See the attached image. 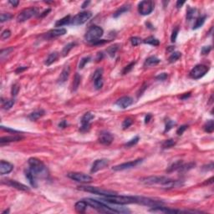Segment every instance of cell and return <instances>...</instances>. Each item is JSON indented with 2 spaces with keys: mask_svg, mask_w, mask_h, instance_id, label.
Here are the masks:
<instances>
[{
  "mask_svg": "<svg viewBox=\"0 0 214 214\" xmlns=\"http://www.w3.org/2000/svg\"><path fill=\"white\" fill-rule=\"evenodd\" d=\"M152 119V115H150V114H148L147 116H146V118H145V123L146 124V123H148L149 121H150V120Z\"/></svg>",
  "mask_w": 214,
  "mask_h": 214,
  "instance_id": "obj_61",
  "label": "cell"
},
{
  "mask_svg": "<svg viewBox=\"0 0 214 214\" xmlns=\"http://www.w3.org/2000/svg\"><path fill=\"white\" fill-rule=\"evenodd\" d=\"M50 11H51L50 8H48L47 10H45V11H44L43 13H42V14H40V15H39V18H44V16H46L47 14H49V13H50Z\"/></svg>",
  "mask_w": 214,
  "mask_h": 214,
  "instance_id": "obj_59",
  "label": "cell"
},
{
  "mask_svg": "<svg viewBox=\"0 0 214 214\" xmlns=\"http://www.w3.org/2000/svg\"><path fill=\"white\" fill-rule=\"evenodd\" d=\"M137 203L138 204H141V205H144V206H152V207L162 206L164 204L163 202H161V201L154 200V199L149 198V197H137Z\"/></svg>",
  "mask_w": 214,
  "mask_h": 214,
  "instance_id": "obj_11",
  "label": "cell"
},
{
  "mask_svg": "<svg viewBox=\"0 0 214 214\" xmlns=\"http://www.w3.org/2000/svg\"><path fill=\"white\" fill-rule=\"evenodd\" d=\"M66 29H51L50 31H49L46 33V38L48 39H53V38H56V37H59L62 36L66 34Z\"/></svg>",
  "mask_w": 214,
  "mask_h": 214,
  "instance_id": "obj_19",
  "label": "cell"
},
{
  "mask_svg": "<svg viewBox=\"0 0 214 214\" xmlns=\"http://www.w3.org/2000/svg\"><path fill=\"white\" fill-rule=\"evenodd\" d=\"M45 114V111L44 110H35L34 112H32L29 116V119L32 121H37L38 119H39L40 117H42Z\"/></svg>",
  "mask_w": 214,
  "mask_h": 214,
  "instance_id": "obj_26",
  "label": "cell"
},
{
  "mask_svg": "<svg viewBox=\"0 0 214 214\" xmlns=\"http://www.w3.org/2000/svg\"><path fill=\"white\" fill-rule=\"evenodd\" d=\"M139 140H140V138H139V136H135L134 138H132L131 140H130L128 141V142H126L125 144V146H126V147H131V146H133L134 145H136L138 141H139Z\"/></svg>",
  "mask_w": 214,
  "mask_h": 214,
  "instance_id": "obj_44",
  "label": "cell"
},
{
  "mask_svg": "<svg viewBox=\"0 0 214 214\" xmlns=\"http://www.w3.org/2000/svg\"><path fill=\"white\" fill-rule=\"evenodd\" d=\"M133 102H134V101L131 97L123 96V97L120 98L119 100H117V101L116 102V105L121 109H125V108H127V107L132 105Z\"/></svg>",
  "mask_w": 214,
  "mask_h": 214,
  "instance_id": "obj_18",
  "label": "cell"
},
{
  "mask_svg": "<svg viewBox=\"0 0 214 214\" xmlns=\"http://www.w3.org/2000/svg\"><path fill=\"white\" fill-rule=\"evenodd\" d=\"M99 141H100V143L105 145V146L111 144L113 141L112 134L109 131H101L99 136Z\"/></svg>",
  "mask_w": 214,
  "mask_h": 214,
  "instance_id": "obj_16",
  "label": "cell"
},
{
  "mask_svg": "<svg viewBox=\"0 0 214 214\" xmlns=\"http://www.w3.org/2000/svg\"><path fill=\"white\" fill-rule=\"evenodd\" d=\"M185 4V1H180V0H178L177 2H176V8H182V5L183 4Z\"/></svg>",
  "mask_w": 214,
  "mask_h": 214,
  "instance_id": "obj_58",
  "label": "cell"
},
{
  "mask_svg": "<svg viewBox=\"0 0 214 214\" xmlns=\"http://www.w3.org/2000/svg\"><path fill=\"white\" fill-rule=\"evenodd\" d=\"M109 166V161L107 159H98L96 160L92 165V167L90 169L91 173H95L97 171L105 169Z\"/></svg>",
  "mask_w": 214,
  "mask_h": 214,
  "instance_id": "obj_14",
  "label": "cell"
},
{
  "mask_svg": "<svg viewBox=\"0 0 214 214\" xmlns=\"http://www.w3.org/2000/svg\"><path fill=\"white\" fill-rule=\"evenodd\" d=\"M187 127H188V126H187V125H183L182 126H180L179 128L177 129V131H176V134H177L178 136H182L183 133H184V131L187 130Z\"/></svg>",
  "mask_w": 214,
  "mask_h": 214,
  "instance_id": "obj_51",
  "label": "cell"
},
{
  "mask_svg": "<svg viewBox=\"0 0 214 214\" xmlns=\"http://www.w3.org/2000/svg\"><path fill=\"white\" fill-rule=\"evenodd\" d=\"M20 90V86H19V84H14V86H12V90H11V94L13 96H16L19 91Z\"/></svg>",
  "mask_w": 214,
  "mask_h": 214,
  "instance_id": "obj_48",
  "label": "cell"
},
{
  "mask_svg": "<svg viewBox=\"0 0 214 214\" xmlns=\"http://www.w3.org/2000/svg\"><path fill=\"white\" fill-rule=\"evenodd\" d=\"M2 182L5 183L6 185L10 186V187H14V188H16V189H18V190H20V191H29V188L27 186L23 185V184H22V183L18 182H16V181H14V180H9V179L3 180Z\"/></svg>",
  "mask_w": 214,
  "mask_h": 214,
  "instance_id": "obj_17",
  "label": "cell"
},
{
  "mask_svg": "<svg viewBox=\"0 0 214 214\" xmlns=\"http://www.w3.org/2000/svg\"><path fill=\"white\" fill-rule=\"evenodd\" d=\"M141 42H143V40L140 38H139V37H132V38H131V43L133 46H137Z\"/></svg>",
  "mask_w": 214,
  "mask_h": 214,
  "instance_id": "obj_47",
  "label": "cell"
},
{
  "mask_svg": "<svg viewBox=\"0 0 214 214\" xmlns=\"http://www.w3.org/2000/svg\"><path fill=\"white\" fill-rule=\"evenodd\" d=\"M212 50V47L211 46H204L202 49V55H208L210 53V51Z\"/></svg>",
  "mask_w": 214,
  "mask_h": 214,
  "instance_id": "obj_53",
  "label": "cell"
},
{
  "mask_svg": "<svg viewBox=\"0 0 214 214\" xmlns=\"http://www.w3.org/2000/svg\"><path fill=\"white\" fill-rule=\"evenodd\" d=\"M190 94H191V93H186V95H185L184 96H182L181 98H182V100H184V99H186V98L189 97V96H190Z\"/></svg>",
  "mask_w": 214,
  "mask_h": 214,
  "instance_id": "obj_63",
  "label": "cell"
},
{
  "mask_svg": "<svg viewBox=\"0 0 214 214\" xmlns=\"http://www.w3.org/2000/svg\"><path fill=\"white\" fill-rule=\"evenodd\" d=\"M142 161H143V159H137L135 161H128V162H125V163L120 164V165L114 167L113 170L114 171H124V170L131 169V168L136 167L137 165L141 163Z\"/></svg>",
  "mask_w": 214,
  "mask_h": 214,
  "instance_id": "obj_13",
  "label": "cell"
},
{
  "mask_svg": "<svg viewBox=\"0 0 214 214\" xmlns=\"http://www.w3.org/2000/svg\"><path fill=\"white\" fill-rule=\"evenodd\" d=\"M14 105V100H7L5 101H3V108L4 110H9Z\"/></svg>",
  "mask_w": 214,
  "mask_h": 214,
  "instance_id": "obj_42",
  "label": "cell"
},
{
  "mask_svg": "<svg viewBox=\"0 0 214 214\" xmlns=\"http://www.w3.org/2000/svg\"><path fill=\"white\" fill-rule=\"evenodd\" d=\"M132 123L133 120L131 118H126V119H125V121L122 123V128L124 129V130L129 128L132 125Z\"/></svg>",
  "mask_w": 214,
  "mask_h": 214,
  "instance_id": "obj_45",
  "label": "cell"
},
{
  "mask_svg": "<svg viewBox=\"0 0 214 214\" xmlns=\"http://www.w3.org/2000/svg\"><path fill=\"white\" fill-rule=\"evenodd\" d=\"M206 19V16H200L198 17L197 20H196V22H195L194 25H193V29H197L200 27H202L203 25V23H205V20Z\"/></svg>",
  "mask_w": 214,
  "mask_h": 214,
  "instance_id": "obj_32",
  "label": "cell"
},
{
  "mask_svg": "<svg viewBox=\"0 0 214 214\" xmlns=\"http://www.w3.org/2000/svg\"><path fill=\"white\" fill-rule=\"evenodd\" d=\"M80 80H81V77L79 75V74H75L74 82H73V90L74 91L77 90L78 87L80 86Z\"/></svg>",
  "mask_w": 214,
  "mask_h": 214,
  "instance_id": "obj_38",
  "label": "cell"
},
{
  "mask_svg": "<svg viewBox=\"0 0 214 214\" xmlns=\"http://www.w3.org/2000/svg\"><path fill=\"white\" fill-rule=\"evenodd\" d=\"M90 1H88V2H87V1H86V2H85V3H84V4H82L81 8H86V6H87V5H88V4H90Z\"/></svg>",
  "mask_w": 214,
  "mask_h": 214,
  "instance_id": "obj_62",
  "label": "cell"
},
{
  "mask_svg": "<svg viewBox=\"0 0 214 214\" xmlns=\"http://www.w3.org/2000/svg\"><path fill=\"white\" fill-rule=\"evenodd\" d=\"M178 32H179V29H178V28H176L175 29H173V31H172V34H171V41L172 42V43L176 42V37H177V35H178Z\"/></svg>",
  "mask_w": 214,
  "mask_h": 214,
  "instance_id": "obj_50",
  "label": "cell"
},
{
  "mask_svg": "<svg viewBox=\"0 0 214 214\" xmlns=\"http://www.w3.org/2000/svg\"><path fill=\"white\" fill-rule=\"evenodd\" d=\"M67 125H68V123H67L66 121H62L59 124V127L61 129H64L66 127Z\"/></svg>",
  "mask_w": 214,
  "mask_h": 214,
  "instance_id": "obj_55",
  "label": "cell"
},
{
  "mask_svg": "<svg viewBox=\"0 0 214 214\" xmlns=\"http://www.w3.org/2000/svg\"><path fill=\"white\" fill-rule=\"evenodd\" d=\"M25 176L29 181V182L30 183L32 187H37V182H36V176L31 171L30 169H28L25 171Z\"/></svg>",
  "mask_w": 214,
  "mask_h": 214,
  "instance_id": "obj_23",
  "label": "cell"
},
{
  "mask_svg": "<svg viewBox=\"0 0 214 214\" xmlns=\"http://www.w3.org/2000/svg\"><path fill=\"white\" fill-rule=\"evenodd\" d=\"M154 6H155V4L152 1H150V0L141 1L140 4H138V12L141 15H148L154 10Z\"/></svg>",
  "mask_w": 214,
  "mask_h": 214,
  "instance_id": "obj_9",
  "label": "cell"
},
{
  "mask_svg": "<svg viewBox=\"0 0 214 214\" xmlns=\"http://www.w3.org/2000/svg\"><path fill=\"white\" fill-rule=\"evenodd\" d=\"M103 34H104V30L102 28L99 27L97 25H94V26H91L88 29V31L86 32L85 39L87 42L93 44L94 42L99 40V39L103 35Z\"/></svg>",
  "mask_w": 214,
  "mask_h": 214,
  "instance_id": "obj_4",
  "label": "cell"
},
{
  "mask_svg": "<svg viewBox=\"0 0 214 214\" xmlns=\"http://www.w3.org/2000/svg\"><path fill=\"white\" fill-rule=\"evenodd\" d=\"M38 13V10L35 8H28L23 9L22 11L20 12V14H18L16 20L18 23H23L27 21L29 19H31L32 17H34L35 15H36V14Z\"/></svg>",
  "mask_w": 214,
  "mask_h": 214,
  "instance_id": "obj_7",
  "label": "cell"
},
{
  "mask_svg": "<svg viewBox=\"0 0 214 214\" xmlns=\"http://www.w3.org/2000/svg\"><path fill=\"white\" fill-rule=\"evenodd\" d=\"M204 131L207 133H212L214 131V122L212 120H210L206 122V124L203 126Z\"/></svg>",
  "mask_w": 214,
  "mask_h": 214,
  "instance_id": "obj_33",
  "label": "cell"
},
{
  "mask_svg": "<svg viewBox=\"0 0 214 214\" xmlns=\"http://www.w3.org/2000/svg\"><path fill=\"white\" fill-rule=\"evenodd\" d=\"M22 139H23V137H21L20 136H3V137H1L0 143H1V145H3L4 143H8V142H13V141H19Z\"/></svg>",
  "mask_w": 214,
  "mask_h": 214,
  "instance_id": "obj_25",
  "label": "cell"
},
{
  "mask_svg": "<svg viewBox=\"0 0 214 214\" xmlns=\"http://www.w3.org/2000/svg\"><path fill=\"white\" fill-rule=\"evenodd\" d=\"M167 78V73H161V74H160L159 75H157L156 77V80H161V81L165 80Z\"/></svg>",
  "mask_w": 214,
  "mask_h": 214,
  "instance_id": "obj_54",
  "label": "cell"
},
{
  "mask_svg": "<svg viewBox=\"0 0 214 214\" xmlns=\"http://www.w3.org/2000/svg\"><path fill=\"white\" fill-rule=\"evenodd\" d=\"M119 44H114V45H111V46H110L107 50H106V51H107V53H108V55L110 56V57H114L115 55H116V53L117 52V50H119Z\"/></svg>",
  "mask_w": 214,
  "mask_h": 214,
  "instance_id": "obj_35",
  "label": "cell"
},
{
  "mask_svg": "<svg viewBox=\"0 0 214 214\" xmlns=\"http://www.w3.org/2000/svg\"><path fill=\"white\" fill-rule=\"evenodd\" d=\"M88 206H89V205H88L86 201L83 199V200H81V201H79V202H77V203H75V205H74V209H75V211H76L77 212L83 213V212H86V210L87 209Z\"/></svg>",
  "mask_w": 214,
  "mask_h": 214,
  "instance_id": "obj_22",
  "label": "cell"
},
{
  "mask_svg": "<svg viewBox=\"0 0 214 214\" xmlns=\"http://www.w3.org/2000/svg\"><path fill=\"white\" fill-rule=\"evenodd\" d=\"M102 200L107 202V203H114L116 205H125V204L137 203V197L117 195V193L114 195H110V196H105V197H103Z\"/></svg>",
  "mask_w": 214,
  "mask_h": 214,
  "instance_id": "obj_2",
  "label": "cell"
},
{
  "mask_svg": "<svg viewBox=\"0 0 214 214\" xmlns=\"http://www.w3.org/2000/svg\"><path fill=\"white\" fill-rule=\"evenodd\" d=\"M94 118H95V116L92 113H86L81 118V126H80V131H82V132H85V131H89V129L90 127V122H91V121L93 120Z\"/></svg>",
  "mask_w": 214,
  "mask_h": 214,
  "instance_id": "obj_12",
  "label": "cell"
},
{
  "mask_svg": "<svg viewBox=\"0 0 214 214\" xmlns=\"http://www.w3.org/2000/svg\"><path fill=\"white\" fill-rule=\"evenodd\" d=\"M136 65V62H132V63H131V64H129L128 65H126V66L124 68V70H123V71H122V74H127V73H129L131 70H132L133 67H134V65Z\"/></svg>",
  "mask_w": 214,
  "mask_h": 214,
  "instance_id": "obj_49",
  "label": "cell"
},
{
  "mask_svg": "<svg viewBox=\"0 0 214 214\" xmlns=\"http://www.w3.org/2000/svg\"><path fill=\"white\" fill-rule=\"evenodd\" d=\"M8 3L11 4L13 7H17V6L19 5V4H20V2L17 1V0H14V1H13V0H10V1H8Z\"/></svg>",
  "mask_w": 214,
  "mask_h": 214,
  "instance_id": "obj_57",
  "label": "cell"
},
{
  "mask_svg": "<svg viewBox=\"0 0 214 214\" xmlns=\"http://www.w3.org/2000/svg\"><path fill=\"white\" fill-rule=\"evenodd\" d=\"M70 22H71V17H70V15L65 16V17H64L61 20H58L55 23V27H62L64 25H67V24L70 23Z\"/></svg>",
  "mask_w": 214,
  "mask_h": 214,
  "instance_id": "obj_29",
  "label": "cell"
},
{
  "mask_svg": "<svg viewBox=\"0 0 214 214\" xmlns=\"http://www.w3.org/2000/svg\"><path fill=\"white\" fill-rule=\"evenodd\" d=\"M28 69V67L27 66H23V67H19L17 70H16V73L17 74H19V73H22L23 71H24L25 70H27Z\"/></svg>",
  "mask_w": 214,
  "mask_h": 214,
  "instance_id": "obj_56",
  "label": "cell"
},
{
  "mask_svg": "<svg viewBox=\"0 0 214 214\" xmlns=\"http://www.w3.org/2000/svg\"><path fill=\"white\" fill-rule=\"evenodd\" d=\"M130 8H131V5H130V4L123 5V6H121V8H118L116 11L115 12V14H114L113 17H114V18H117V17H119L120 15H121L122 14H124V13H125V12L129 11Z\"/></svg>",
  "mask_w": 214,
  "mask_h": 214,
  "instance_id": "obj_28",
  "label": "cell"
},
{
  "mask_svg": "<svg viewBox=\"0 0 214 214\" xmlns=\"http://www.w3.org/2000/svg\"><path fill=\"white\" fill-rule=\"evenodd\" d=\"M161 62L160 59H158L156 56H150L147 58L144 62V67H152L155 66L156 65H158Z\"/></svg>",
  "mask_w": 214,
  "mask_h": 214,
  "instance_id": "obj_24",
  "label": "cell"
},
{
  "mask_svg": "<svg viewBox=\"0 0 214 214\" xmlns=\"http://www.w3.org/2000/svg\"><path fill=\"white\" fill-rule=\"evenodd\" d=\"M13 18V15L11 14H1L0 15V21L1 23H4L5 21H8Z\"/></svg>",
  "mask_w": 214,
  "mask_h": 214,
  "instance_id": "obj_46",
  "label": "cell"
},
{
  "mask_svg": "<svg viewBox=\"0 0 214 214\" xmlns=\"http://www.w3.org/2000/svg\"><path fill=\"white\" fill-rule=\"evenodd\" d=\"M76 45V43H74V42H71V43H69L67 45H65V46L64 47V49H63L62 50V55L63 56H66V55H68V54L70 53V51L74 48V46Z\"/></svg>",
  "mask_w": 214,
  "mask_h": 214,
  "instance_id": "obj_34",
  "label": "cell"
},
{
  "mask_svg": "<svg viewBox=\"0 0 214 214\" xmlns=\"http://www.w3.org/2000/svg\"><path fill=\"white\" fill-rule=\"evenodd\" d=\"M208 67L204 65H197L190 71L189 76L191 79L194 80H198V79L203 77L208 71Z\"/></svg>",
  "mask_w": 214,
  "mask_h": 214,
  "instance_id": "obj_8",
  "label": "cell"
},
{
  "mask_svg": "<svg viewBox=\"0 0 214 214\" xmlns=\"http://www.w3.org/2000/svg\"><path fill=\"white\" fill-rule=\"evenodd\" d=\"M176 123L174 121H172V120H169V119L167 120V121H166V127H165V132L169 131L174 125H176Z\"/></svg>",
  "mask_w": 214,
  "mask_h": 214,
  "instance_id": "obj_43",
  "label": "cell"
},
{
  "mask_svg": "<svg viewBox=\"0 0 214 214\" xmlns=\"http://www.w3.org/2000/svg\"><path fill=\"white\" fill-rule=\"evenodd\" d=\"M141 182L146 185H159L162 188L165 189H171L174 187H179L182 184L178 181L168 178L167 176H152L147 177H143L140 180Z\"/></svg>",
  "mask_w": 214,
  "mask_h": 214,
  "instance_id": "obj_1",
  "label": "cell"
},
{
  "mask_svg": "<svg viewBox=\"0 0 214 214\" xmlns=\"http://www.w3.org/2000/svg\"><path fill=\"white\" fill-rule=\"evenodd\" d=\"M58 58H59L58 52H53V53H51L50 55L47 57V59H45V61H44V65L49 66V65H52L54 62H55V61L58 59Z\"/></svg>",
  "mask_w": 214,
  "mask_h": 214,
  "instance_id": "obj_27",
  "label": "cell"
},
{
  "mask_svg": "<svg viewBox=\"0 0 214 214\" xmlns=\"http://www.w3.org/2000/svg\"><path fill=\"white\" fill-rule=\"evenodd\" d=\"M103 56H104V55H103V53H102V52L98 53L97 57H96V61H97V62H99L100 60H101L102 59H103Z\"/></svg>",
  "mask_w": 214,
  "mask_h": 214,
  "instance_id": "obj_60",
  "label": "cell"
},
{
  "mask_svg": "<svg viewBox=\"0 0 214 214\" xmlns=\"http://www.w3.org/2000/svg\"><path fill=\"white\" fill-rule=\"evenodd\" d=\"M181 56H182V54L180 52H172L169 59H168V60L170 63H174L176 61H177L181 58Z\"/></svg>",
  "mask_w": 214,
  "mask_h": 214,
  "instance_id": "obj_36",
  "label": "cell"
},
{
  "mask_svg": "<svg viewBox=\"0 0 214 214\" xmlns=\"http://www.w3.org/2000/svg\"><path fill=\"white\" fill-rule=\"evenodd\" d=\"M70 66H69V65H68V66H65L64 68V70H62V72H61V74H60V75H59V77L58 79L59 84H63V83H65V82L66 81L68 78H69V76H70Z\"/></svg>",
  "mask_w": 214,
  "mask_h": 214,
  "instance_id": "obj_21",
  "label": "cell"
},
{
  "mask_svg": "<svg viewBox=\"0 0 214 214\" xmlns=\"http://www.w3.org/2000/svg\"><path fill=\"white\" fill-rule=\"evenodd\" d=\"M68 177L81 183H90L93 181V178L90 176L81 172H70L68 174Z\"/></svg>",
  "mask_w": 214,
  "mask_h": 214,
  "instance_id": "obj_10",
  "label": "cell"
},
{
  "mask_svg": "<svg viewBox=\"0 0 214 214\" xmlns=\"http://www.w3.org/2000/svg\"><path fill=\"white\" fill-rule=\"evenodd\" d=\"M14 169V166L11 163L5 161H1L0 162V173L1 175H5L11 172Z\"/></svg>",
  "mask_w": 214,
  "mask_h": 214,
  "instance_id": "obj_20",
  "label": "cell"
},
{
  "mask_svg": "<svg viewBox=\"0 0 214 214\" xmlns=\"http://www.w3.org/2000/svg\"><path fill=\"white\" fill-rule=\"evenodd\" d=\"M79 190L83 191H87V192H91L94 194L101 195V196H110V195L116 194V192L110 190H105L103 188L97 187H90V186H80L78 187Z\"/></svg>",
  "mask_w": 214,
  "mask_h": 214,
  "instance_id": "obj_5",
  "label": "cell"
},
{
  "mask_svg": "<svg viewBox=\"0 0 214 214\" xmlns=\"http://www.w3.org/2000/svg\"><path fill=\"white\" fill-rule=\"evenodd\" d=\"M10 35H11V32L8 30V29H6V30H4V31L2 33L1 38L3 39H7L10 37Z\"/></svg>",
  "mask_w": 214,
  "mask_h": 214,
  "instance_id": "obj_52",
  "label": "cell"
},
{
  "mask_svg": "<svg viewBox=\"0 0 214 214\" xmlns=\"http://www.w3.org/2000/svg\"><path fill=\"white\" fill-rule=\"evenodd\" d=\"M176 145V141L172 139H169V140H167L164 141L162 143V147L164 149H168V148H171L172 146H174Z\"/></svg>",
  "mask_w": 214,
  "mask_h": 214,
  "instance_id": "obj_39",
  "label": "cell"
},
{
  "mask_svg": "<svg viewBox=\"0 0 214 214\" xmlns=\"http://www.w3.org/2000/svg\"><path fill=\"white\" fill-rule=\"evenodd\" d=\"M90 59H91V58H90V56H86V57H84V58L81 59V60L80 61V64H79V69H83L84 67L86 66V64H88V63L90 62Z\"/></svg>",
  "mask_w": 214,
  "mask_h": 214,
  "instance_id": "obj_41",
  "label": "cell"
},
{
  "mask_svg": "<svg viewBox=\"0 0 214 214\" xmlns=\"http://www.w3.org/2000/svg\"><path fill=\"white\" fill-rule=\"evenodd\" d=\"M94 85L96 90L101 89L103 86V70L102 69H98L95 71L93 75Z\"/></svg>",
  "mask_w": 214,
  "mask_h": 214,
  "instance_id": "obj_15",
  "label": "cell"
},
{
  "mask_svg": "<svg viewBox=\"0 0 214 214\" xmlns=\"http://www.w3.org/2000/svg\"><path fill=\"white\" fill-rule=\"evenodd\" d=\"M196 12L197 9L196 8H191V7H188L187 10V20L188 21H191L193 18H194L195 14H196Z\"/></svg>",
  "mask_w": 214,
  "mask_h": 214,
  "instance_id": "obj_37",
  "label": "cell"
},
{
  "mask_svg": "<svg viewBox=\"0 0 214 214\" xmlns=\"http://www.w3.org/2000/svg\"><path fill=\"white\" fill-rule=\"evenodd\" d=\"M91 16H92V14L90 11H84L81 12V13H79L78 14H76L71 19L70 23L73 24V25H75V26L81 25V24H84L90 20Z\"/></svg>",
  "mask_w": 214,
  "mask_h": 214,
  "instance_id": "obj_6",
  "label": "cell"
},
{
  "mask_svg": "<svg viewBox=\"0 0 214 214\" xmlns=\"http://www.w3.org/2000/svg\"><path fill=\"white\" fill-rule=\"evenodd\" d=\"M143 43L148 44H151V45H153V46H158L160 44V41L157 39H156L155 37L150 36V37H148V38L143 40Z\"/></svg>",
  "mask_w": 214,
  "mask_h": 214,
  "instance_id": "obj_31",
  "label": "cell"
},
{
  "mask_svg": "<svg viewBox=\"0 0 214 214\" xmlns=\"http://www.w3.org/2000/svg\"><path fill=\"white\" fill-rule=\"evenodd\" d=\"M182 161H176L174 163L171 164V166L167 168V171L168 173H170V172H172V171H178V169L182 167Z\"/></svg>",
  "mask_w": 214,
  "mask_h": 214,
  "instance_id": "obj_30",
  "label": "cell"
},
{
  "mask_svg": "<svg viewBox=\"0 0 214 214\" xmlns=\"http://www.w3.org/2000/svg\"><path fill=\"white\" fill-rule=\"evenodd\" d=\"M28 163L29 166V169L35 175L36 177H43L48 175V171L45 165L38 158L31 157L28 161Z\"/></svg>",
  "mask_w": 214,
  "mask_h": 214,
  "instance_id": "obj_3",
  "label": "cell"
},
{
  "mask_svg": "<svg viewBox=\"0 0 214 214\" xmlns=\"http://www.w3.org/2000/svg\"><path fill=\"white\" fill-rule=\"evenodd\" d=\"M12 51H14V48H12V47L7 48L5 50H2L1 52H0V58H1V59H4L6 56H8L11 53Z\"/></svg>",
  "mask_w": 214,
  "mask_h": 214,
  "instance_id": "obj_40",
  "label": "cell"
}]
</instances>
